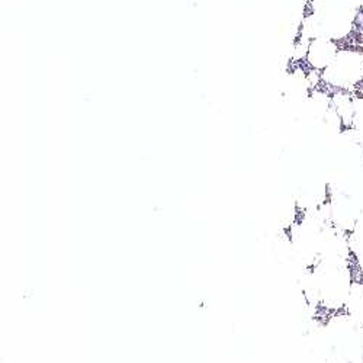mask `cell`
<instances>
[{
    "instance_id": "cell-1",
    "label": "cell",
    "mask_w": 363,
    "mask_h": 363,
    "mask_svg": "<svg viewBox=\"0 0 363 363\" xmlns=\"http://www.w3.org/2000/svg\"><path fill=\"white\" fill-rule=\"evenodd\" d=\"M359 0H313V11L306 19L304 34L333 41L347 37L353 28Z\"/></svg>"
},
{
    "instance_id": "cell-2",
    "label": "cell",
    "mask_w": 363,
    "mask_h": 363,
    "mask_svg": "<svg viewBox=\"0 0 363 363\" xmlns=\"http://www.w3.org/2000/svg\"><path fill=\"white\" fill-rule=\"evenodd\" d=\"M321 79L337 89H350L363 80V54L354 50H339L331 65L321 72Z\"/></svg>"
},
{
    "instance_id": "cell-3",
    "label": "cell",
    "mask_w": 363,
    "mask_h": 363,
    "mask_svg": "<svg viewBox=\"0 0 363 363\" xmlns=\"http://www.w3.org/2000/svg\"><path fill=\"white\" fill-rule=\"evenodd\" d=\"M339 51L337 44L325 37H317L310 41L307 51V63L315 72H324Z\"/></svg>"
},
{
    "instance_id": "cell-4",
    "label": "cell",
    "mask_w": 363,
    "mask_h": 363,
    "mask_svg": "<svg viewBox=\"0 0 363 363\" xmlns=\"http://www.w3.org/2000/svg\"><path fill=\"white\" fill-rule=\"evenodd\" d=\"M346 306L352 318L363 325V285L353 282L346 301Z\"/></svg>"
},
{
    "instance_id": "cell-5",
    "label": "cell",
    "mask_w": 363,
    "mask_h": 363,
    "mask_svg": "<svg viewBox=\"0 0 363 363\" xmlns=\"http://www.w3.org/2000/svg\"><path fill=\"white\" fill-rule=\"evenodd\" d=\"M350 250L354 253L360 266L363 267V217L359 218V221L354 225V231L352 233Z\"/></svg>"
},
{
    "instance_id": "cell-6",
    "label": "cell",
    "mask_w": 363,
    "mask_h": 363,
    "mask_svg": "<svg viewBox=\"0 0 363 363\" xmlns=\"http://www.w3.org/2000/svg\"><path fill=\"white\" fill-rule=\"evenodd\" d=\"M352 127L363 137V99H354L353 102V121Z\"/></svg>"
},
{
    "instance_id": "cell-7",
    "label": "cell",
    "mask_w": 363,
    "mask_h": 363,
    "mask_svg": "<svg viewBox=\"0 0 363 363\" xmlns=\"http://www.w3.org/2000/svg\"><path fill=\"white\" fill-rule=\"evenodd\" d=\"M362 92H363V80H362Z\"/></svg>"
},
{
    "instance_id": "cell-8",
    "label": "cell",
    "mask_w": 363,
    "mask_h": 363,
    "mask_svg": "<svg viewBox=\"0 0 363 363\" xmlns=\"http://www.w3.org/2000/svg\"><path fill=\"white\" fill-rule=\"evenodd\" d=\"M362 54H363V43H362Z\"/></svg>"
}]
</instances>
